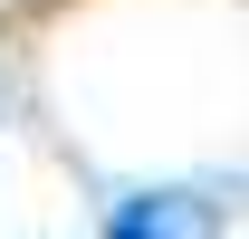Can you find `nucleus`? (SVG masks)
Segmentation results:
<instances>
[{"label": "nucleus", "instance_id": "f257e3e1", "mask_svg": "<svg viewBox=\"0 0 249 239\" xmlns=\"http://www.w3.org/2000/svg\"><path fill=\"white\" fill-rule=\"evenodd\" d=\"M106 239H220V201H201V191H124L106 210Z\"/></svg>", "mask_w": 249, "mask_h": 239}]
</instances>
